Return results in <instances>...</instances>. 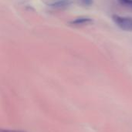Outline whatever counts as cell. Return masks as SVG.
Masks as SVG:
<instances>
[{
    "instance_id": "cell-3",
    "label": "cell",
    "mask_w": 132,
    "mask_h": 132,
    "mask_svg": "<svg viewBox=\"0 0 132 132\" xmlns=\"http://www.w3.org/2000/svg\"><path fill=\"white\" fill-rule=\"evenodd\" d=\"M70 5V2L68 0H58L54 2L50 5L54 9H64Z\"/></svg>"
},
{
    "instance_id": "cell-2",
    "label": "cell",
    "mask_w": 132,
    "mask_h": 132,
    "mask_svg": "<svg viewBox=\"0 0 132 132\" xmlns=\"http://www.w3.org/2000/svg\"><path fill=\"white\" fill-rule=\"evenodd\" d=\"M93 22V19L87 16H80L77 18H75L72 21H70L69 23L71 26H84L90 25Z\"/></svg>"
},
{
    "instance_id": "cell-1",
    "label": "cell",
    "mask_w": 132,
    "mask_h": 132,
    "mask_svg": "<svg viewBox=\"0 0 132 132\" xmlns=\"http://www.w3.org/2000/svg\"><path fill=\"white\" fill-rule=\"evenodd\" d=\"M113 21L115 24L125 31H132V18L128 16H121L118 15H114Z\"/></svg>"
},
{
    "instance_id": "cell-5",
    "label": "cell",
    "mask_w": 132,
    "mask_h": 132,
    "mask_svg": "<svg viewBox=\"0 0 132 132\" xmlns=\"http://www.w3.org/2000/svg\"><path fill=\"white\" fill-rule=\"evenodd\" d=\"M83 2L86 5H90L92 4V0H83Z\"/></svg>"
},
{
    "instance_id": "cell-4",
    "label": "cell",
    "mask_w": 132,
    "mask_h": 132,
    "mask_svg": "<svg viewBox=\"0 0 132 132\" xmlns=\"http://www.w3.org/2000/svg\"><path fill=\"white\" fill-rule=\"evenodd\" d=\"M120 3L125 6L132 8V0H119Z\"/></svg>"
}]
</instances>
